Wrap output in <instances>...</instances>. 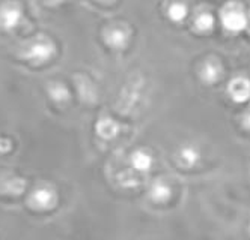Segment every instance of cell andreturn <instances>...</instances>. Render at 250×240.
Returning a JSON list of instances; mask_svg holds the SVG:
<instances>
[{"mask_svg": "<svg viewBox=\"0 0 250 240\" xmlns=\"http://www.w3.org/2000/svg\"><path fill=\"white\" fill-rule=\"evenodd\" d=\"M219 20L226 32L237 35L247 29V11L238 0H228L220 8Z\"/></svg>", "mask_w": 250, "mask_h": 240, "instance_id": "6da1fadb", "label": "cell"}, {"mask_svg": "<svg viewBox=\"0 0 250 240\" xmlns=\"http://www.w3.org/2000/svg\"><path fill=\"white\" fill-rule=\"evenodd\" d=\"M55 54H56L55 44L45 38H38L26 47L23 57L35 65H42L51 60Z\"/></svg>", "mask_w": 250, "mask_h": 240, "instance_id": "7a4b0ae2", "label": "cell"}, {"mask_svg": "<svg viewBox=\"0 0 250 240\" xmlns=\"http://www.w3.org/2000/svg\"><path fill=\"white\" fill-rule=\"evenodd\" d=\"M56 203H58V194L51 186H40L30 195V204L40 210L53 209L56 206Z\"/></svg>", "mask_w": 250, "mask_h": 240, "instance_id": "3957f363", "label": "cell"}, {"mask_svg": "<svg viewBox=\"0 0 250 240\" xmlns=\"http://www.w3.org/2000/svg\"><path fill=\"white\" fill-rule=\"evenodd\" d=\"M228 95L237 104H243L249 101L250 99V80L243 75L234 77L228 84Z\"/></svg>", "mask_w": 250, "mask_h": 240, "instance_id": "277c9868", "label": "cell"}, {"mask_svg": "<svg viewBox=\"0 0 250 240\" xmlns=\"http://www.w3.org/2000/svg\"><path fill=\"white\" fill-rule=\"evenodd\" d=\"M105 44L113 50H124L130 42V30L125 26H112L104 32Z\"/></svg>", "mask_w": 250, "mask_h": 240, "instance_id": "5b68a950", "label": "cell"}, {"mask_svg": "<svg viewBox=\"0 0 250 240\" xmlns=\"http://www.w3.org/2000/svg\"><path fill=\"white\" fill-rule=\"evenodd\" d=\"M222 75H223V66H222L220 60L214 59V57L207 59L199 69V77H201L202 83H205L208 86L219 83Z\"/></svg>", "mask_w": 250, "mask_h": 240, "instance_id": "8992f818", "label": "cell"}, {"mask_svg": "<svg viewBox=\"0 0 250 240\" xmlns=\"http://www.w3.org/2000/svg\"><path fill=\"white\" fill-rule=\"evenodd\" d=\"M23 20L21 8L17 3H6L0 8V26L6 30L15 29Z\"/></svg>", "mask_w": 250, "mask_h": 240, "instance_id": "52a82bcc", "label": "cell"}, {"mask_svg": "<svg viewBox=\"0 0 250 240\" xmlns=\"http://www.w3.org/2000/svg\"><path fill=\"white\" fill-rule=\"evenodd\" d=\"M216 27V17L208 9H201L193 17V30L199 35H207Z\"/></svg>", "mask_w": 250, "mask_h": 240, "instance_id": "ba28073f", "label": "cell"}, {"mask_svg": "<svg viewBox=\"0 0 250 240\" xmlns=\"http://www.w3.org/2000/svg\"><path fill=\"white\" fill-rule=\"evenodd\" d=\"M95 131L98 134V137H101L103 140H113L118 137L121 128L118 125V122H115L110 117H103L97 122Z\"/></svg>", "mask_w": 250, "mask_h": 240, "instance_id": "9c48e42d", "label": "cell"}, {"mask_svg": "<svg viewBox=\"0 0 250 240\" xmlns=\"http://www.w3.org/2000/svg\"><path fill=\"white\" fill-rule=\"evenodd\" d=\"M188 6L183 0H173V2L169 3L167 9H166V15L170 21L173 23H183L186 18L188 17Z\"/></svg>", "mask_w": 250, "mask_h": 240, "instance_id": "30bf717a", "label": "cell"}, {"mask_svg": "<svg viewBox=\"0 0 250 240\" xmlns=\"http://www.w3.org/2000/svg\"><path fill=\"white\" fill-rule=\"evenodd\" d=\"M149 198L157 203V204H163V203H167L172 198V188L165 182H154V185L149 189Z\"/></svg>", "mask_w": 250, "mask_h": 240, "instance_id": "8fae6325", "label": "cell"}, {"mask_svg": "<svg viewBox=\"0 0 250 240\" xmlns=\"http://www.w3.org/2000/svg\"><path fill=\"white\" fill-rule=\"evenodd\" d=\"M152 156L145 150H136L131 155V167L139 173H146L152 168Z\"/></svg>", "mask_w": 250, "mask_h": 240, "instance_id": "7c38bea8", "label": "cell"}, {"mask_svg": "<svg viewBox=\"0 0 250 240\" xmlns=\"http://www.w3.org/2000/svg\"><path fill=\"white\" fill-rule=\"evenodd\" d=\"M178 159H180V164L186 168H191L201 159V152L196 149L194 146H184L181 147L180 153H178Z\"/></svg>", "mask_w": 250, "mask_h": 240, "instance_id": "4fadbf2b", "label": "cell"}, {"mask_svg": "<svg viewBox=\"0 0 250 240\" xmlns=\"http://www.w3.org/2000/svg\"><path fill=\"white\" fill-rule=\"evenodd\" d=\"M48 95L50 98L55 101V102H68L69 98H71V93H69V90L68 87L63 84V83H51L48 86Z\"/></svg>", "mask_w": 250, "mask_h": 240, "instance_id": "5bb4252c", "label": "cell"}, {"mask_svg": "<svg viewBox=\"0 0 250 240\" xmlns=\"http://www.w3.org/2000/svg\"><path fill=\"white\" fill-rule=\"evenodd\" d=\"M26 188V182L23 179H11L5 183V191L9 192V194H14V195H19L24 191Z\"/></svg>", "mask_w": 250, "mask_h": 240, "instance_id": "9a60e30c", "label": "cell"}, {"mask_svg": "<svg viewBox=\"0 0 250 240\" xmlns=\"http://www.w3.org/2000/svg\"><path fill=\"white\" fill-rule=\"evenodd\" d=\"M118 179H119V183L124 188H136L139 185V180L133 171H122Z\"/></svg>", "mask_w": 250, "mask_h": 240, "instance_id": "2e32d148", "label": "cell"}, {"mask_svg": "<svg viewBox=\"0 0 250 240\" xmlns=\"http://www.w3.org/2000/svg\"><path fill=\"white\" fill-rule=\"evenodd\" d=\"M12 149V143L9 138H0V153H8Z\"/></svg>", "mask_w": 250, "mask_h": 240, "instance_id": "e0dca14e", "label": "cell"}, {"mask_svg": "<svg viewBox=\"0 0 250 240\" xmlns=\"http://www.w3.org/2000/svg\"><path fill=\"white\" fill-rule=\"evenodd\" d=\"M243 126L246 128V129H249L250 131V113H247L244 117H243Z\"/></svg>", "mask_w": 250, "mask_h": 240, "instance_id": "ac0fdd59", "label": "cell"}, {"mask_svg": "<svg viewBox=\"0 0 250 240\" xmlns=\"http://www.w3.org/2000/svg\"><path fill=\"white\" fill-rule=\"evenodd\" d=\"M246 30H250V11L247 12V29Z\"/></svg>", "mask_w": 250, "mask_h": 240, "instance_id": "d6986e66", "label": "cell"}, {"mask_svg": "<svg viewBox=\"0 0 250 240\" xmlns=\"http://www.w3.org/2000/svg\"><path fill=\"white\" fill-rule=\"evenodd\" d=\"M100 2H104V3H112L113 0H100Z\"/></svg>", "mask_w": 250, "mask_h": 240, "instance_id": "ffe728a7", "label": "cell"}]
</instances>
